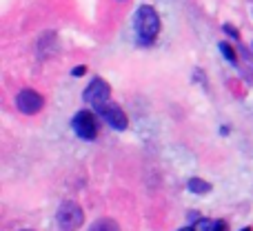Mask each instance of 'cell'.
I'll list each match as a JSON object with an SVG mask.
<instances>
[{
    "label": "cell",
    "mask_w": 253,
    "mask_h": 231,
    "mask_svg": "<svg viewBox=\"0 0 253 231\" xmlns=\"http://www.w3.org/2000/svg\"><path fill=\"white\" fill-rule=\"evenodd\" d=\"M213 231H227V225H224L222 220H215V229Z\"/></svg>",
    "instance_id": "obj_12"
},
{
    "label": "cell",
    "mask_w": 253,
    "mask_h": 231,
    "mask_svg": "<svg viewBox=\"0 0 253 231\" xmlns=\"http://www.w3.org/2000/svg\"><path fill=\"white\" fill-rule=\"evenodd\" d=\"M135 36L142 45H149L156 40V36L160 34V16L151 4H142V7L135 11Z\"/></svg>",
    "instance_id": "obj_1"
},
{
    "label": "cell",
    "mask_w": 253,
    "mask_h": 231,
    "mask_svg": "<svg viewBox=\"0 0 253 231\" xmlns=\"http://www.w3.org/2000/svg\"><path fill=\"white\" fill-rule=\"evenodd\" d=\"M16 107H18V111H20V114H25V116H36V114H40V111H42L44 98L40 96L36 89L25 87V89H20V92H18V96H16Z\"/></svg>",
    "instance_id": "obj_4"
},
{
    "label": "cell",
    "mask_w": 253,
    "mask_h": 231,
    "mask_svg": "<svg viewBox=\"0 0 253 231\" xmlns=\"http://www.w3.org/2000/svg\"><path fill=\"white\" fill-rule=\"evenodd\" d=\"M22 231H31V229H22Z\"/></svg>",
    "instance_id": "obj_16"
},
{
    "label": "cell",
    "mask_w": 253,
    "mask_h": 231,
    "mask_svg": "<svg viewBox=\"0 0 253 231\" xmlns=\"http://www.w3.org/2000/svg\"><path fill=\"white\" fill-rule=\"evenodd\" d=\"M109 98H111V87H109V83L102 80V78H93L91 83H89V87L84 89V93H83V100L87 102V105L96 107V111L100 109L102 105L111 102Z\"/></svg>",
    "instance_id": "obj_3"
},
{
    "label": "cell",
    "mask_w": 253,
    "mask_h": 231,
    "mask_svg": "<svg viewBox=\"0 0 253 231\" xmlns=\"http://www.w3.org/2000/svg\"><path fill=\"white\" fill-rule=\"evenodd\" d=\"M84 71H87V69H84V67H76V69L71 71V74H74V76H83Z\"/></svg>",
    "instance_id": "obj_13"
},
{
    "label": "cell",
    "mask_w": 253,
    "mask_h": 231,
    "mask_svg": "<svg viewBox=\"0 0 253 231\" xmlns=\"http://www.w3.org/2000/svg\"><path fill=\"white\" fill-rule=\"evenodd\" d=\"M222 29H224V34H229V36H231V38H236V40L240 38V31H238V29H236V27H233V25H229V22H227V25L222 27Z\"/></svg>",
    "instance_id": "obj_11"
},
{
    "label": "cell",
    "mask_w": 253,
    "mask_h": 231,
    "mask_svg": "<svg viewBox=\"0 0 253 231\" xmlns=\"http://www.w3.org/2000/svg\"><path fill=\"white\" fill-rule=\"evenodd\" d=\"M240 231H251V229H249V227H245V229H240Z\"/></svg>",
    "instance_id": "obj_15"
},
{
    "label": "cell",
    "mask_w": 253,
    "mask_h": 231,
    "mask_svg": "<svg viewBox=\"0 0 253 231\" xmlns=\"http://www.w3.org/2000/svg\"><path fill=\"white\" fill-rule=\"evenodd\" d=\"M220 51H222V56L227 58V60L231 62V65H236V62H238L236 49H233V47H231V45H229V43H220Z\"/></svg>",
    "instance_id": "obj_9"
},
{
    "label": "cell",
    "mask_w": 253,
    "mask_h": 231,
    "mask_svg": "<svg viewBox=\"0 0 253 231\" xmlns=\"http://www.w3.org/2000/svg\"><path fill=\"white\" fill-rule=\"evenodd\" d=\"M187 187H189V191L198 193V196H202V193H209V191H211V185L207 183V180H202V178H191V180L187 183Z\"/></svg>",
    "instance_id": "obj_7"
},
{
    "label": "cell",
    "mask_w": 253,
    "mask_h": 231,
    "mask_svg": "<svg viewBox=\"0 0 253 231\" xmlns=\"http://www.w3.org/2000/svg\"><path fill=\"white\" fill-rule=\"evenodd\" d=\"M89 231H120V227H118V223H116V220L100 218V220H96V223L89 227Z\"/></svg>",
    "instance_id": "obj_8"
},
{
    "label": "cell",
    "mask_w": 253,
    "mask_h": 231,
    "mask_svg": "<svg viewBox=\"0 0 253 231\" xmlns=\"http://www.w3.org/2000/svg\"><path fill=\"white\" fill-rule=\"evenodd\" d=\"M98 114L107 120V125L111 127V129L116 131H125L126 127H129V120H126L125 111L120 109L116 102H107V105H102L100 109H98Z\"/></svg>",
    "instance_id": "obj_6"
},
{
    "label": "cell",
    "mask_w": 253,
    "mask_h": 231,
    "mask_svg": "<svg viewBox=\"0 0 253 231\" xmlns=\"http://www.w3.org/2000/svg\"><path fill=\"white\" fill-rule=\"evenodd\" d=\"M58 225H60L62 231H76L83 227L84 223V214L80 209V205L76 200H65L58 209Z\"/></svg>",
    "instance_id": "obj_2"
},
{
    "label": "cell",
    "mask_w": 253,
    "mask_h": 231,
    "mask_svg": "<svg viewBox=\"0 0 253 231\" xmlns=\"http://www.w3.org/2000/svg\"><path fill=\"white\" fill-rule=\"evenodd\" d=\"M71 127H74V131L83 140H93L98 136V120H96V116H93L91 111H87V109L78 111V114L74 116Z\"/></svg>",
    "instance_id": "obj_5"
},
{
    "label": "cell",
    "mask_w": 253,
    "mask_h": 231,
    "mask_svg": "<svg viewBox=\"0 0 253 231\" xmlns=\"http://www.w3.org/2000/svg\"><path fill=\"white\" fill-rule=\"evenodd\" d=\"M196 229L198 231H213L215 229V223L209 218H196Z\"/></svg>",
    "instance_id": "obj_10"
},
{
    "label": "cell",
    "mask_w": 253,
    "mask_h": 231,
    "mask_svg": "<svg viewBox=\"0 0 253 231\" xmlns=\"http://www.w3.org/2000/svg\"><path fill=\"white\" fill-rule=\"evenodd\" d=\"M180 231H198V229H193V227H184V229H180Z\"/></svg>",
    "instance_id": "obj_14"
}]
</instances>
